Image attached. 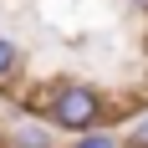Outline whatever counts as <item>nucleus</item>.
<instances>
[{
    "label": "nucleus",
    "instance_id": "nucleus-6",
    "mask_svg": "<svg viewBox=\"0 0 148 148\" xmlns=\"http://www.w3.org/2000/svg\"><path fill=\"white\" fill-rule=\"evenodd\" d=\"M128 148H148V138H128Z\"/></svg>",
    "mask_w": 148,
    "mask_h": 148
},
{
    "label": "nucleus",
    "instance_id": "nucleus-5",
    "mask_svg": "<svg viewBox=\"0 0 148 148\" xmlns=\"http://www.w3.org/2000/svg\"><path fill=\"white\" fill-rule=\"evenodd\" d=\"M128 138H148V112H143V118L133 123V133H128Z\"/></svg>",
    "mask_w": 148,
    "mask_h": 148
},
{
    "label": "nucleus",
    "instance_id": "nucleus-9",
    "mask_svg": "<svg viewBox=\"0 0 148 148\" xmlns=\"http://www.w3.org/2000/svg\"><path fill=\"white\" fill-rule=\"evenodd\" d=\"M123 148H128V143H123Z\"/></svg>",
    "mask_w": 148,
    "mask_h": 148
},
{
    "label": "nucleus",
    "instance_id": "nucleus-8",
    "mask_svg": "<svg viewBox=\"0 0 148 148\" xmlns=\"http://www.w3.org/2000/svg\"><path fill=\"white\" fill-rule=\"evenodd\" d=\"M0 148H10V138H5V133H0Z\"/></svg>",
    "mask_w": 148,
    "mask_h": 148
},
{
    "label": "nucleus",
    "instance_id": "nucleus-7",
    "mask_svg": "<svg viewBox=\"0 0 148 148\" xmlns=\"http://www.w3.org/2000/svg\"><path fill=\"white\" fill-rule=\"evenodd\" d=\"M133 5H138V10H143V15H148V0H133Z\"/></svg>",
    "mask_w": 148,
    "mask_h": 148
},
{
    "label": "nucleus",
    "instance_id": "nucleus-10",
    "mask_svg": "<svg viewBox=\"0 0 148 148\" xmlns=\"http://www.w3.org/2000/svg\"><path fill=\"white\" fill-rule=\"evenodd\" d=\"M56 148H61V143H56Z\"/></svg>",
    "mask_w": 148,
    "mask_h": 148
},
{
    "label": "nucleus",
    "instance_id": "nucleus-1",
    "mask_svg": "<svg viewBox=\"0 0 148 148\" xmlns=\"http://www.w3.org/2000/svg\"><path fill=\"white\" fill-rule=\"evenodd\" d=\"M102 107H107V97L92 87V82H72V77H61L56 87L46 92L41 118L51 123L56 133H87V128L102 123Z\"/></svg>",
    "mask_w": 148,
    "mask_h": 148
},
{
    "label": "nucleus",
    "instance_id": "nucleus-3",
    "mask_svg": "<svg viewBox=\"0 0 148 148\" xmlns=\"http://www.w3.org/2000/svg\"><path fill=\"white\" fill-rule=\"evenodd\" d=\"M123 143H128L123 133H112V128L97 123V128H87V133H72V143H66V148H123Z\"/></svg>",
    "mask_w": 148,
    "mask_h": 148
},
{
    "label": "nucleus",
    "instance_id": "nucleus-2",
    "mask_svg": "<svg viewBox=\"0 0 148 148\" xmlns=\"http://www.w3.org/2000/svg\"><path fill=\"white\" fill-rule=\"evenodd\" d=\"M5 138H10V148H56V128H51L46 118L41 123H36V118H31V123H15Z\"/></svg>",
    "mask_w": 148,
    "mask_h": 148
},
{
    "label": "nucleus",
    "instance_id": "nucleus-4",
    "mask_svg": "<svg viewBox=\"0 0 148 148\" xmlns=\"http://www.w3.org/2000/svg\"><path fill=\"white\" fill-rule=\"evenodd\" d=\"M15 77H21V46H15L10 36H0V87L15 82Z\"/></svg>",
    "mask_w": 148,
    "mask_h": 148
}]
</instances>
